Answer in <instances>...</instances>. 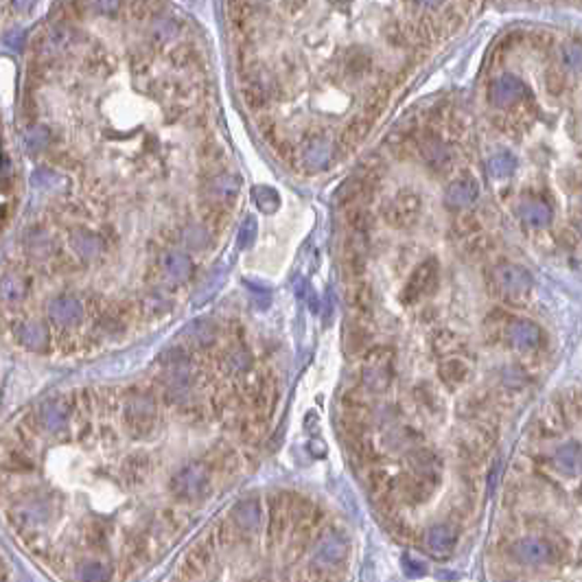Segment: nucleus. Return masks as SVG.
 <instances>
[{"instance_id": "2", "label": "nucleus", "mask_w": 582, "mask_h": 582, "mask_svg": "<svg viewBox=\"0 0 582 582\" xmlns=\"http://www.w3.org/2000/svg\"><path fill=\"white\" fill-rule=\"evenodd\" d=\"M348 556V541L340 532H328L324 534L313 554H311V569L320 578H330L333 573H338Z\"/></svg>"}, {"instance_id": "5", "label": "nucleus", "mask_w": 582, "mask_h": 582, "mask_svg": "<svg viewBox=\"0 0 582 582\" xmlns=\"http://www.w3.org/2000/svg\"><path fill=\"white\" fill-rule=\"evenodd\" d=\"M436 281H438V263L433 259H427L419 269L414 271L411 281L405 289V296H407L405 300L411 302L416 298H421L423 293H427L436 285Z\"/></svg>"}, {"instance_id": "7", "label": "nucleus", "mask_w": 582, "mask_h": 582, "mask_svg": "<svg viewBox=\"0 0 582 582\" xmlns=\"http://www.w3.org/2000/svg\"><path fill=\"white\" fill-rule=\"evenodd\" d=\"M344 342H346V352H350V355L366 352L372 342V335H370L366 322L352 320L350 324H346V340Z\"/></svg>"}, {"instance_id": "4", "label": "nucleus", "mask_w": 582, "mask_h": 582, "mask_svg": "<svg viewBox=\"0 0 582 582\" xmlns=\"http://www.w3.org/2000/svg\"><path fill=\"white\" fill-rule=\"evenodd\" d=\"M458 545V532L451 523H438L423 534V547L433 559H449Z\"/></svg>"}, {"instance_id": "8", "label": "nucleus", "mask_w": 582, "mask_h": 582, "mask_svg": "<svg viewBox=\"0 0 582 582\" xmlns=\"http://www.w3.org/2000/svg\"><path fill=\"white\" fill-rule=\"evenodd\" d=\"M114 576V569L105 561H83L75 569L77 582H109Z\"/></svg>"}, {"instance_id": "9", "label": "nucleus", "mask_w": 582, "mask_h": 582, "mask_svg": "<svg viewBox=\"0 0 582 582\" xmlns=\"http://www.w3.org/2000/svg\"><path fill=\"white\" fill-rule=\"evenodd\" d=\"M350 309L362 313V316H368L372 311V304H374V296H372V289L370 285L366 283H359V285H352L348 296H346Z\"/></svg>"}, {"instance_id": "3", "label": "nucleus", "mask_w": 582, "mask_h": 582, "mask_svg": "<svg viewBox=\"0 0 582 582\" xmlns=\"http://www.w3.org/2000/svg\"><path fill=\"white\" fill-rule=\"evenodd\" d=\"M171 490L180 499H202L208 492V464L193 462L171 480Z\"/></svg>"}, {"instance_id": "11", "label": "nucleus", "mask_w": 582, "mask_h": 582, "mask_svg": "<svg viewBox=\"0 0 582 582\" xmlns=\"http://www.w3.org/2000/svg\"><path fill=\"white\" fill-rule=\"evenodd\" d=\"M88 543L95 547V549H103L107 543H109V537H107V528H103V525H92V528L88 530Z\"/></svg>"}, {"instance_id": "6", "label": "nucleus", "mask_w": 582, "mask_h": 582, "mask_svg": "<svg viewBox=\"0 0 582 582\" xmlns=\"http://www.w3.org/2000/svg\"><path fill=\"white\" fill-rule=\"evenodd\" d=\"M261 514L263 510L257 499H245V502L237 504L235 508V523L243 532H254L261 525Z\"/></svg>"}, {"instance_id": "12", "label": "nucleus", "mask_w": 582, "mask_h": 582, "mask_svg": "<svg viewBox=\"0 0 582 582\" xmlns=\"http://www.w3.org/2000/svg\"><path fill=\"white\" fill-rule=\"evenodd\" d=\"M401 565H403V571H405V576H409V578H419V576H425V573H427L425 565H423L421 561H416V559L407 556V554H405V556H403Z\"/></svg>"}, {"instance_id": "10", "label": "nucleus", "mask_w": 582, "mask_h": 582, "mask_svg": "<svg viewBox=\"0 0 582 582\" xmlns=\"http://www.w3.org/2000/svg\"><path fill=\"white\" fill-rule=\"evenodd\" d=\"M149 466L151 462L147 460V456H134L125 464V473L131 478V482H143L149 473Z\"/></svg>"}, {"instance_id": "1", "label": "nucleus", "mask_w": 582, "mask_h": 582, "mask_svg": "<svg viewBox=\"0 0 582 582\" xmlns=\"http://www.w3.org/2000/svg\"><path fill=\"white\" fill-rule=\"evenodd\" d=\"M510 556L528 567H551L563 559V549L543 537H523L510 545Z\"/></svg>"}]
</instances>
